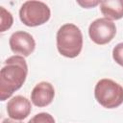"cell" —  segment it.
Listing matches in <instances>:
<instances>
[{
  "instance_id": "8992f818",
  "label": "cell",
  "mask_w": 123,
  "mask_h": 123,
  "mask_svg": "<svg viewBox=\"0 0 123 123\" xmlns=\"http://www.w3.org/2000/svg\"><path fill=\"white\" fill-rule=\"evenodd\" d=\"M9 44L12 53L22 57L30 56L36 48V41L33 36L24 31L14 32L10 37Z\"/></svg>"
},
{
  "instance_id": "52a82bcc",
  "label": "cell",
  "mask_w": 123,
  "mask_h": 123,
  "mask_svg": "<svg viewBox=\"0 0 123 123\" xmlns=\"http://www.w3.org/2000/svg\"><path fill=\"white\" fill-rule=\"evenodd\" d=\"M32 106L29 99L24 96L17 95L12 97L7 104V112L11 119L23 120L31 113Z\"/></svg>"
},
{
  "instance_id": "4fadbf2b",
  "label": "cell",
  "mask_w": 123,
  "mask_h": 123,
  "mask_svg": "<svg viewBox=\"0 0 123 123\" xmlns=\"http://www.w3.org/2000/svg\"><path fill=\"white\" fill-rule=\"evenodd\" d=\"M101 2L99 1H85V2H82V1H78V4L81 5L82 7L86 8V9H89V8H92L98 4H100Z\"/></svg>"
},
{
  "instance_id": "7c38bea8",
  "label": "cell",
  "mask_w": 123,
  "mask_h": 123,
  "mask_svg": "<svg viewBox=\"0 0 123 123\" xmlns=\"http://www.w3.org/2000/svg\"><path fill=\"white\" fill-rule=\"evenodd\" d=\"M112 58L116 63L123 66V42H120L113 47Z\"/></svg>"
},
{
  "instance_id": "8fae6325",
  "label": "cell",
  "mask_w": 123,
  "mask_h": 123,
  "mask_svg": "<svg viewBox=\"0 0 123 123\" xmlns=\"http://www.w3.org/2000/svg\"><path fill=\"white\" fill-rule=\"evenodd\" d=\"M28 123H55V119L48 112H39L33 116Z\"/></svg>"
},
{
  "instance_id": "5b68a950",
  "label": "cell",
  "mask_w": 123,
  "mask_h": 123,
  "mask_svg": "<svg viewBox=\"0 0 123 123\" xmlns=\"http://www.w3.org/2000/svg\"><path fill=\"white\" fill-rule=\"evenodd\" d=\"M116 34L115 24L105 17L97 18L92 21L88 27V35L90 39L99 45L111 42Z\"/></svg>"
},
{
  "instance_id": "3957f363",
  "label": "cell",
  "mask_w": 123,
  "mask_h": 123,
  "mask_svg": "<svg viewBox=\"0 0 123 123\" xmlns=\"http://www.w3.org/2000/svg\"><path fill=\"white\" fill-rule=\"evenodd\" d=\"M97 102L106 109H115L123 103V86L111 79H101L94 87Z\"/></svg>"
},
{
  "instance_id": "9c48e42d",
  "label": "cell",
  "mask_w": 123,
  "mask_h": 123,
  "mask_svg": "<svg viewBox=\"0 0 123 123\" xmlns=\"http://www.w3.org/2000/svg\"><path fill=\"white\" fill-rule=\"evenodd\" d=\"M100 10L105 18L118 20L123 17V0H108L100 3Z\"/></svg>"
},
{
  "instance_id": "7a4b0ae2",
  "label": "cell",
  "mask_w": 123,
  "mask_h": 123,
  "mask_svg": "<svg viewBox=\"0 0 123 123\" xmlns=\"http://www.w3.org/2000/svg\"><path fill=\"white\" fill-rule=\"evenodd\" d=\"M57 48L59 53L66 58H76L83 48V34L79 27L66 23L57 32Z\"/></svg>"
},
{
  "instance_id": "ba28073f",
  "label": "cell",
  "mask_w": 123,
  "mask_h": 123,
  "mask_svg": "<svg viewBox=\"0 0 123 123\" xmlns=\"http://www.w3.org/2000/svg\"><path fill=\"white\" fill-rule=\"evenodd\" d=\"M55 97V89L49 82H40L35 86L31 92V101L37 107H46L52 103Z\"/></svg>"
},
{
  "instance_id": "30bf717a",
  "label": "cell",
  "mask_w": 123,
  "mask_h": 123,
  "mask_svg": "<svg viewBox=\"0 0 123 123\" xmlns=\"http://www.w3.org/2000/svg\"><path fill=\"white\" fill-rule=\"evenodd\" d=\"M0 19H1V24H0L1 32H5L9 30L13 23V17L12 13L9 11H7L4 7H0Z\"/></svg>"
},
{
  "instance_id": "277c9868",
  "label": "cell",
  "mask_w": 123,
  "mask_h": 123,
  "mask_svg": "<svg viewBox=\"0 0 123 123\" xmlns=\"http://www.w3.org/2000/svg\"><path fill=\"white\" fill-rule=\"evenodd\" d=\"M50 16V8L41 1H26L19 10V18L28 27L40 26L46 23Z\"/></svg>"
},
{
  "instance_id": "5bb4252c",
  "label": "cell",
  "mask_w": 123,
  "mask_h": 123,
  "mask_svg": "<svg viewBox=\"0 0 123 123\" xmlns=\"http://www.w3.org/2000/svg\"><path fill=\"white\" fill-rule=\"evenodd\" d=\"M2 123H23V122L16 121V120H13V119H8V118H6V119H4L2 121Z\"/></svg>"
},
{
  "instance_id": "6da1fadb",
  "label": "cell",
  "mask_w": 123,
  "mask_h": 123,
  "mask_svg": "<svg viewBox=\"0 0 123 123\" xmlns=\"http://www.w3.org/2000/svg\"><path fill=\"white\" fill-rule=\"evenodd\" d=\"M28 65L22 56L14 55L4 62L0 71V100L5 101L25 83Z\"/></svg>"
}]
</instances>
